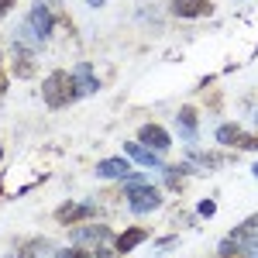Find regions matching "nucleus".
I'll use <instances>...</instances> for the list:
<instances>
[{"label": "nucleus", "mask_w": 258, "mask_h": 258, "mask_svg": "<svg viewBox=\"0 0 258 258\" xmlns=\"http://www.w3.org/2000/svg\"><path fill=\"white\" fill-rule=\"evenodd\" d=\"M124 200H127V207H131V214H152V210H159L162 207V193L159 186H152L148 176H127L124 179Z\"/></svg>", "instance_id": "f257e3e1"}, {"label": "nucleus", "mask_w": 258, "mask_h": 258, "mask_svg": "<svg viewBox=\"0 0 258 258\" xmlns=\"http://www.w3.org/2000/svg\"><path fill=\"white\" fill-rule=\"evenodd\" d=\"M41 100H45L52 110H62V107H69L73 100H80L73 73H62V69L48 73V76H45V83H41Z\"/></svg>", "instance_id": "f03ea898"}, {"label": "nucleus", "mask_w": 258, "mask_h": 258, "mask_svg": "<svg viewBox=\"0 0 258 258\" xmlns=\"http://www.w3.org/2000/svg\"><path fill=\"white\" fill-rule=\"evenodd\" d=\"M52 24H55V21H52L48 4H41V0H38V4L28 11V21L21 24V28H24L21 35H24V38H31V41H45L48 35H52Z\"/></svg>", "instance_id": "7ed1b4c3"}, {"label": "nucleus", "mask_w": 258, "mask_h": 258, "mask_svg": "<svg viewBox=\"0 0 258 258\" xmlns=\"http://www.w3.org/2000/svg\"><path fill=\"white\" fill-rule=\"evenodd\" d=\"M73 244H83V248L97 251L103 244H117V241H114V234H110L107 224H93V220H90L86 227H76V231H73Z\"/></svg>", "instance_id": "20e7f679"}, {"label": "nucleus", "mask_w": 258, "mask_h": 258, "mask_svg": "<svg viewBox=\"0 0 258 258\" xmlns=\"http://www.w3.org/2000/svg\"><path fill=\"white\" fill-rule=\"evenodd\" d=\"M224 241H227V244H234L241 255H244L248 248H255V244H258V217H248L244 224H238V227H234Z\"/></svg>", "instance_id": "39448f33"}, {"label": "nucleus", "mask_w": 258, "mask_h": 258, "mask_svg": "<svg viewBox=\"0 0 258 258\" xmlns=\"http://www.w3.org/2000/svg\"><path fill=\"white\" fill-rule=\"evenodd\" d=\"M138 138L145 148H152V152H165L169 145H172V138H169V131L165 127H159V124H145L138 131Z\"/></svg>", "instance_id": "423d86ee"}, {"label": "nucleus", "mask_w": 258, "mask_h": 258, "mask_svg": "<svg viewBox=\"0 0 258 258\" xmlns=\"http://www.w3.org/2000/svg\"><path fill=\"white\" fill-rule=\"evenodd\" d=\"M73 80H76V93L83 97H90V93H97L100 90V83H97V73H93V66L90 62H80L76 69H73Z\"/></svg>", "instance_id": "0eeeda50"}, {"label": "nucleus", "mask_w": 258, "mask_h": 258, "mask_svg": "<svg viewBox=\"0 0 258 258\" xmlns=\"http://www.w3.org/2000/svg\"><path fill=\"white\" fill-rule=\"evenodd\" d=\"M93 217V203L83 200V203H62L55 210V220L59 224H76V220H90Z\"/></svg>", "instance_id": "6e6552de"}, {"label": "nucleus", "mask_w": 258, "mask_h": 258, "mask_svg": "<svg viewBox=\"0 0 258 258\" xmlns=\"http://www.w3.org/2000/svg\"><path fill=\"white\" fill-rule=\"evenodd\" d=\"M97 176L100 179H127L131 176V162L124 155H114V159H103L97 165Z\"/></svg>", "instance_id": "1a4fd4ad"}, {"label": "nucleus", "mask_w": 258, "mask_h": 258, "mask_svg": "<svg viewBox=\"0 0 258 258\" xmlns=\"http://www.w3.org/2000/svg\"><path fill=\"white\" fill-rule=\"evenodd\" d=\"M124 152H127V159H131V162H138V165H148V169H159V172L165 169V162L159 159V152L145 148V145H138V141H131V145H127Z\"/></svg>", "instance_id": "9d476101"}, {"label": "nucleus", "mask_w": 258, "mask_h": 258, "mask_svg": "<svg viewBox=\"0 0 258 258\" xmlns=\"http://www.w3.org/2000/svg\"><path fill=\"white\" fill-rule=\"evenodd\" d=\"M210 0H172V14L176 18H203L210 14Z\"/></svg>", "instance_id": "9b49d317"}, {"label": "nucleus", "mask_w": 258, "mask_h": 258, "mask_svg": "<svg viewBox=\"0 0 258 258\" xmlns=\"http://www.w3.org/2000/svg\"><path fill=\"white\" fill-rule=\"evenodd\" d=\"M176 127L182 141H197V110L193 107H182L176 114Z\"/></svg>", "instance_id": "f8f14e48"}, {"label": "nucleus", "mask_w": 258, "mask_h": 258, "mask_svg": "<svg viewBox=\"0 0 258 258\" xmlns=\"http://www.w3.org/2000/svg\"><path fill=\"white\" fill-rule=\"evenodd\" d=\"M145 241H148V231H145V227H127V231L117 238V251L127 255V251H135V248L145 244Z\"/></svg>", "instance_id": "ddd939ff"}, {"label": "nucleus", "mask_w": 258, "mask_h": 258, "mask_svg": "<svg viewBox=\"0 0 258 258\" xmlns=\"http://www.w3.org/2000/svg\"><path fill=\"white\" fill-rule=\"evenodd\" d=\"M217 141H220V145H238V148H241V141H244L241 124H220V127H217Z\"/></svg>", "instance_id": "4468645a"}, {"label": "nucleus", "mask_w": 258, "mask_h": 258, "mask_svg": "<svg viewBox=\"0 0 258 258\" xmlns=\"http://www.w3.org/2000/svg\"><path fill=\"white\" fill-rule=\"evenodd\" d=\"M48 251V241H28L24 248H18L11 258H38V255H45Z\"/></svg>", "instance_id": "2eb2a0df"}, {"label": "nucleus", "mask_w": 258, "mask_h": 258, "mask_svg": "<svg viewBox=\"0 0 258 258\" xmlns=\"http://www.w3.org/2000/svg\"><path fill=\"white\" fill-rule=\"evenodd\" d=\"M55 258H97L90 248H83V244H73V248H59V255Z\"/></svg>", "instance_id": "dca6fc26"}, {"label": "nucleus", "mask_w": 258, "mask_h": 258, "mask_svg": "<svg viewBox=\"0 0 258 258\" xmlns=\"http://www.w3.org/2000/svg\"><path fill=\"white\" fill-rule=\"evenodd\" d=\"M214 210H217V203H214V200H203V203L197 207L200 217H214Z\"/></svg>", "instance_id": "f3484780"}, {"label": "nucleus", "mask_w": 258, "mask_h": 258, "mask_svg": "<svg viewBox=\"0 0 258 258\" xmlns=\"http://www.w3.org/2000/svg\"><path fill=\"white\" fill-rule=\"evenodd\" d=\"M172 244H176V238H162V241H159V248H155V251H169Z\"/></svg>", "instance_id": "a211bd4d"}, {"label": "nucleus", "mask_w": 258, "mask_h": 258, "mask_svg": "<svg viewBox=\"0 0 258 258\" xmlns=\"http://www.w3.org/2000/svg\"><path fill=\"white\" fill-rule=\"evenodd\" d=\"M241 148H258V138H248V135H244V141H241Z\"/></svg>", "instance_id": "6ab92c4d"}, {"label": "nucleus", "mask_w": 258, "mask_h": 258, "mask_svg": "<svg viewBox=\"0 0 258 258\" xmlns=\"http://www.w3.org/2000/svg\"><path fill=\"white\" fill-rule=\"evenodd\" d=\"M11 7H14V0H0V18H4V14H7Z\"/></svg>", "instance_id": "aec40b11"}, {"label": "nucleus", "mask_w": 258, "mask_h": 258, "mask_svg": "<svg viewBox=\"0 0 258 258\" xmlns=\"http://www.w3.org/2000/svg\"><path fill=\"white\" fill-rule=\"evenodd\" d=\"M4 93H7V76L0 73V97H4Z\"/></svg>", "instance_id": "412c9836"}, {"label": "nucleus", "mask_w": 258, "mask_h": 258, "mask_svg": "<svg viewBox=\"0 0 258 258\" xmlns=\"http://www.w3.org/2000/svg\"><path fill=\"white\" fill-rule=\"evenodd\" d=\"M86 4H90V7H103L107 0H86Z\"/></svg>", "instance_id": "4be33fe9"}, {"label": "nucleus", "mask_w": 258, "mask_h": 258, "mask_svg": "<svg viewBox=\"0 0 258 258\" xmlns=\"http://www.w3.org/2000/svg\"><path fill=\"white\" fill-rule=\"evenodd\" d=\"M251 176H255V179H258V162H255V165H251Z\"/></svg>", "instance_id": "5701e85b"}, {"label": "nucleus", "mask_w": 258, "mask_h": 258, "mask_svg": "<svg viewBox=\"0 0 258 258\" xmlns=\"http://www.w3.org/2000/svg\"><path fill=\"white\" fill-rule=\"evenodd\" d=\"M0 159H4V148H0Z\"/></svg>", "instance_id": "b1692460"}]
</instances>
